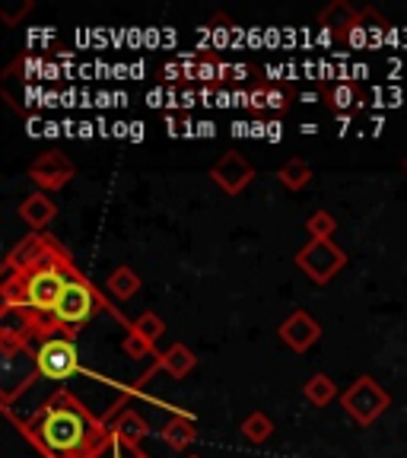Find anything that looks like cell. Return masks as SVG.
Instances as JSON below:
<instances>
[{"label":"cell","instance_id":"7a4b0ae2","mask_svg":"<svg viewBox=\"0 0 407 458\" xmlns=\"http://www.w3.org/2000/svg\"><path fill=\"white\" fill-rule=\"evenodd\" d=\"M77 271L61 245L55 242V249L38 261V265L26 267V271H7V280H4V306L20 309L29 318H36L38 325V337L45 335H57L51 331V315H55V306L64 293L67 280Z\"/></svg>","mask_w":407,"mask_h":458},{"label":"cell","instance_id":"484cf974","mask_svg":"<svg viewBox=\"0 0 407 458\" xmlns=\"http://www.w3.org/2000/svg\"><path fill=\"white\" fill-rule=\"evenodd\" d=\"M267 106H271V108H284L286 106V96L284 93H267Z\"/></svg>","mask_w":407,"mask_h":458},{"label":"cell","instance_id":"30bf717a","mask_svg":"<svg viewBox=\"0 0 407 458\" xmlns=\"http://www.w3.org/2000/svg\"><path fill=\"white\" fill-rule=\"evenodd\" d=\"M277 335H280V341H284L293 353H306L309 347H312V344L322 337V325L315 322L306 309H296V312H290L284 318V325L277 328Z\"/></svg>","mask_w":407,"mask_h":458},{"label":"cell","instance_id":"2e32d148","mask_svg":"<svg viewBox=\"0 0 407 458\" xmlns=\"http://www.w3.org/2000/svg\"><path fill=\"white\" fill-rule=\"evenodd\" d=\"M108 427H112L114 439H124V443H134V445L140 443L147 433H150L147 420H143V417L137 414V411H131V408L128 411H118V417H114Z\"/></svg>","mask_w":407,"mask_h":458},{"label":"cell","instance_id":"5b68a950","mask_svg":"<svg viewBox=\"0 0 407 458\" xmlns=\"http://www.w3.org/2000/svg\"><path fill=\"white\" fill-rule=\"evenodd\" d=\"M341 408L347 411L360 427H369V423H376L392 408V394L372 379V376H357V382H351V388L341 392Z\"/></svg>","mask_w":407,"mask_h":458},{"label":"cell","instance_id":"ffe728a7","mask_svg":"<svg viewBox=\"0 0 407 458\" xmlns=\"http://www.w3.org/2000/svg\"><path fill=\"white\" fill-rule=\"evenodd\" d=\"M271 433H274V423H271V417H267L265 411H255V414H249L242 420V437L249 439V443H255V445L267 443V439H271Z\"/></svg>","mask_w":407,"mask_h":458},{"label":"cell","instance_id":"8992f818","mask_svg":"<svg viewBox=\"0 0 407 458\" xmlns=\"http://www.w3.org/2000/svg\"><path fill=\"white\" fill-rule=\"evenodd\" d=\"M36 353H38V372H42V379L67 382L80 372L77 341H73L71 335H45V337H38Z\"/></svg>","mask_w":407,"mask_h":458},{"label":"cell","instance_id":"5bb4252c","mask_svg":"<svg viewBox=\"0 0 407 458\" xmlns=\"http://www.w3.org/2000/svg\"><path fill=\"white\" fill-rule=\"evenodd\" d=\"M194 366H198V357L188 351L185 344H172L163 357H157V366H153V372L163 369V372H169L172 379H185Z\"/></svg>","mask_w":407,"mask_h":458},{"label":"cell","instance_id":"9c48e42d","mask_svg":"<svg viewBox=\"0 0 407 458\" xmlns=\"http://www.w3.org/2000/svg\"><path fill=\"white\" fill-rule=\"evenodd\" d=\"M210 179L226 194H242L245 185L255 179V165H251L242 153H223V157L210 165Z\"/></svg>","mask_w":407,"mask_h":458},{"label":"cell","instance_id":"d6986e66","mask_svg":"<svg viewBox=\"0 0 407 458\" xmlns=\"http://www.w3.org/2000/svg\"><path fill=\"white\" fill-rule=\"evenodd\" d=\"M277 179L284 182L290 191H300V188H306L309 182H312V169H309L306 159L293 157V159H286V163L277 169Z\"/></svg>","mask_w":407,"mask_h":458},{"label":"cell","instance_id":"603a6c76","mask_svg":"<svg viewBox=\"0 0 407 458\" xmlns=\"http://www.w3.org/2000/svg\"><path fill=\"white\" fill-rule=\"evenodd\" d=\"M96 458H150V455H143L140 445H134V443H124V439H112V443H108L106 449H102Z\"/></svg>","mask_w":407,"mask_h":458},{"label":"cell","instance_id":"e0dca14e","mask_svg":"<svg viewBox=\"0 0 407 458\" xmlns=\"http://www.w3.org/2000/svg\"><path fill=\"white\" fill-rule=\"evenodd\" d=\"M302 394H306V401L309 404H315V408H325V404H331L335 398H341L337 386L331 382V376H325V372L309 376L306 386H302Z\"/></svg>","mask_w":407,"mask_h":458},{"label":"cell","instance_id":"6da1fadb","mask_svg":"<svg viewBox=\"0 0 407 458\" xmlns=\"http://www.w3.org/2000/svg\"><path fill=\"white\" fill-rule=\"evenodd\" d=\"M10 420L45 458H96L114 439L112 427L67 388L51 394L29 420Z\"/></svg>","mask_w":407,"mask_h":458},{"label":"cell","instance_id":"52a82bcc","mask_svg":"<svg viewBox=\"0 0 407 458\" xmlns=\"http://www.w3.org/2000/svg\"><path fill=\"white\" fill-rule=\"evenodd\" d=\"M293 261L300 271H306L312 284H328L347 265V255L341 245H335V239H309V245H302Z\"/></svg>","mask_w":407,"mask_h":458},{"label":"cell","instance_id":"83f0119b","mask_svg":"<svg viewBox=\"0 0 407 458\" xmlns=\"http://www.w3.org/2000/svg\"><path fill=\"white\" fill-rule=\"evenodd\" d=\"M188 458H200V455H188Z\"/></svg>","mask_w":407,"mask_h":458},{"label":"cell","instance_id":"4316f807","mask_svg":"<svg viewBox=\"0 0 407 458\" xmlns=\"http://www.w3.org/2000/svg\"><path fill=\"white\" fill-rule=\"evenodd\" d=\"M401 169H404V172H407V159H404V163H401Z\"/></svg>","mask_w":407,"mask_h":458},{"label":"cell","instance_id":"8fae6325","mask_svg":"<svg viewBox=\"0 0 407 458\" xmlns=\"http://www.w3.org/2000/svg\"><path fill=\"white\" fill-rule=\"evenodd\" d=\"M51 249H55V239H48L45 233H32V236H26L13 251H10L7 265L4 267H7V271H26V267L38 265Z\"/></svg>","mask_w":407,"mask_h":458},{"label":"cell","instance_id":"7c38bea8","mask_svg":"<svg viewBox=\"0 0 407 458\" xmlns=\"http://www.w3.org/2000/svg\"><path fill=\"white\" fill-rule=\"evenodd\" d=\"M20 216L26 220V226L32 229V233H42V229L57 216V204L51 200L48 191H32L20 204Z\"/></svg>","mask_w":407,"mask_h":458},{"label":"cell","instance_id":"ac0fdd59","mask_svg":"<svg viewBox=\"0 0 407 458\" xmlns=\"http://www.w3.org/2000/svg\"><path fill=\"white\" fill-rule=\"evenodd\" d=\"M106 286L114 300H131V296L140 290V277H137V271H131V267H114V271L108 274Z\"/></svg>","mask_w":407,"mask_h":458},{"label":"cell","instance_id":"44dd1931","mask_svg":"<svg viewBox=\"0 0 407 458\" xmlns=\"http://www.w3.org/2000/svg\"><path fill=\"white\" fill-rule=\"evenodd\" d=\"M163 331H165V322L159 318V315H153V312H143V315H137L134 322H131V331L128 335H137L140 341H147L153 347V344L163 337Z\"/></svg>","mask_w":407,"mask_h":458},{"label":"cell","instance_id":"7402d4cb","mask_svg":"<svg viewBox=\"0 0 407 458\" xmlns=\"http://www.w3.org/2000/svg\"><path fill=\"white\" fill-rule=\"evenodd\" d=\"M306 229H309V236L312 239H331L335 236V229H337V220L328 214V210H315V214L306 220Z\"/></svg>","mask_w":407,"mask_h":458},{"label":"cell","instance_id":"277c9868","mask_svg":"<svg viewBox=\"0 0 407 458\" xmlns=\"http://www.w3.org/2000/svg\"><path fill=\"white\" fill-rule=\"evenodd\" d=\"M102 309H106V300L96 293V286L80 271H73L64 286V293L57 300L55 315H51V331L73 337L80 328H86V325L93 322Z\"/></svg>","mask_w":407,"mask_h":458},{"label":"cell","instance_id":"d4e9b609","mask_svg":"<svg viewBox=\"0 0 407 458\" xmlns=\"http://www.w3.org/2000/svg\"><path fill=\"white\" fill-rule=\"evenodd\" d=\"M331 99H337L335 106H351V99H353V93L351 89H347V86H341V89H335V93H331Z\"/></svg>","mask_w":407,"mask_h":458},{"label":"cell","instance_id":"cb8c5ba5","mask_svg":"<svg viewBox=\"0 0 407 458\" xmlns=\"http://www.w3.org/2000/svg\"><path fill=\"white\" fill-rule=\"evenodd\" d=\"M124 353H128V357H150L153 347L147 341H140L137 335H128L124 337ZM153 357H157V353H153Z\"/></svg>","mask_w":407,"mask_h":458},{"label":"cell","instance_id":"3957f363","mask_svg":"<svg viewBox=\"0 0 407 458\" xmlns=\"http://www.w3.org/2000/svg\"><path fill=\"white\" fill-rule=\"evenodd\" d=\"M38 372V353L29 347V341L13 335H0V404L4 411H13V401L20 392H26L36 382Z\"/></svg>","mask_w":407,"mask_h":458},{"label":"cell","instance_id":"ba28073f","mask_svg":"<svg viewBox=\"0 0 407 458\" xmlns=\"http://www.w3.org/2000/svg\"><path fill=\"white\" fill-rule=\"evenodd\" d=\"M29 179L36 182L38 191H61V188L71 185L73 163L64 153H42L36 163L29 165Z\"/></svg>","mask_w":407,"mask_h":458},{"label":"cell","instance_id":"4fadbf2b","mask_svg":"<svg viewBox=\"0 0 407 458\" xmlns=\"http://www.w3.org/2000/svg\"><path fill=\"white\" fill-rule=\"evenodd\" d=\"M360 20H363V13H357V7L347 4V0H335L331 7H325L322 13H318V22H322L325 29H331L337 38L353 32V29L360 26Z\"/></svg>","mask_w":407,"mask_h":458},{"label":"cell","instance_id":"9a60e30c","mask_svg":"<svg viewBox=\"0 0 407 458\" xmlns=\"http://www.w3.org/2000/svg\"><path fill=\"white\" fill-rule=\"evenodd\" d=\"M159 437L165 439V445H172V449H188V445L198 439V423L191 420L188 414H175L169 423L163 427V433Z\"/></svg>","mask_w":407,"mask_h":458}]
</instances>
